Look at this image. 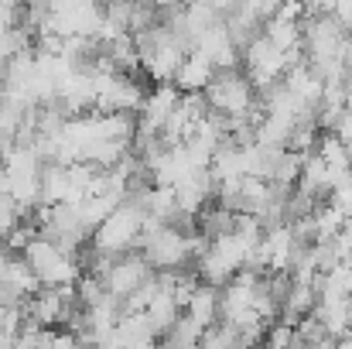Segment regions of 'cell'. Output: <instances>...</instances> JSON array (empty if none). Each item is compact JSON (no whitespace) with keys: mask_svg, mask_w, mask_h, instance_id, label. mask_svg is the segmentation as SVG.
<instances>
[{"mask_svg":"<svg viewBox=\"0 0 352 349\" xmlns=\"http://www.w3.org/2000/svg\"><path fill=\"white\" fill-rule=\"evenodd\" d=\"M185 315H188L192 322H199L202 329H209L212 322H219V288L209 284V281H202V284L195 288V295L188 298Z\"/></svg>","mask_w":352,"mask_h":349,"instance_id":"obj_6","label":"cell"},{"mask_svg":"<svg viewBox=\"0 0 352 349\" xmlns=\"http://www.w3.org/2000/svg\"><path fill=\"white\" fill-rule=\"evenodd\" d=\"M144 220H147V209L137 199V192H130L117 209L93 230L89 246L100 250V253H110V257H120L126 250H137L140 246V233H144Z\"/></svg>","mask_w":352,"mask_h":349,"instance_id":"obj_1","label":"cell"},{"mask_svg":"<svg viewBox=\"0 0 352 349\" xmlns=\"http://www.w3.org/2000/svg\"><path fill=\"white\" fill-rule=\"evenodd\" d=\"M346 107H352V72L346 76Z\"/></svg>","mask_w":352,"mask_h":349,"instance_id":"obj_8","label":"cell"},{"mask_svg":"<svg viewBox=\"0 0 352 349\" xmlns=\"http://www.w3.org/2000/svg\"><path fill=\"white\" fill-rule=\"evenodd\" d=\"M161 339L154 322L147 319V312H123L117 322V346H147Z\"/></svg>","mask_w":352,"mask_h":349,"instance_id":"obj_5","label":"cell"},{"mask_svg":"<svg viewBox=\"0 0 352 349\" xmlns=\"http://www.w3.org/2000/svg\"><path fill=\"white\" fill-rule=\"evenodd\" d=\"M216 72H219V69L212 65V59H209L206 52L192 48V52L185 55V62H182L178 76H175V86H178L182 93H206V86L212 83V76H216Z\"/></svg>","mask_w":352,"mask_h":349,"instance_id":"obj_4","label":"cell"},{"mask_svg":"<svg viewBox=\"0 0 352 349\" xmlns=\"http://www.w3.org/2000/svg\"><path fill=\"white\" fill-rule=\"evenodd\" d=\"M157 271H154V264L140 253V250H126V253H120L117 260L110 264V271L103 274V284H107V291L110 295H117L120 302H126L144 281H151Z\"/></svg>","mask_w":352,"mask_h":349,"instance_id":"obj_3","label":"cell"},{"mask_svg":"<svg viewBox=\"0 0 352 349\" xmlns=\"http://www.w3.org/2000/svg\"><path fill=\"white\" fill-rule=\"evenodd\" d=\"M21 253L31 264L34 277L41 281V288H58V284H76L79 281V257L69 253L65 246H58L52 236L38 233Z\"/></svg>","mask_w":352,"mask_h":349,"instance_id":"obj_2","label":"cell"},{"mask_svg":"<svg viewBox=\"0 0 352 349\" xmlns=\"http://www.w3.org/2000/svg\"><path fill=\"white\" fill-rule=\"evenodd\" d=\"M161 339H168L171 346H199V343H202V326L192 322V319L182 312V319H178Z\"/></svg>","mask_w":352,"mask_h":349,"instance_id":"obj_7","label":"cell"}]
</instances>
